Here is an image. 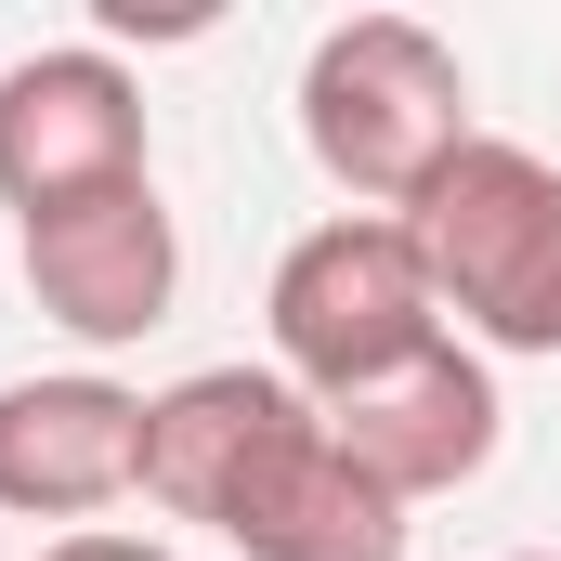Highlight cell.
<instances>
[{
    "instance_id": "6da1fadb",
    "label": "cell",
    "mask_w": 561,
    "mask_h": 561,
    "mask_svg": "<svg viewBox=\"0 0 561 561\" xmlns=\"http://www.w3.org/2000/svg\"><path fill=\"white\" fill-rule=\"evenodd\" d=\"M144 496L209 523L236 561H405L419 523L353 470L313 392L275 366H196L144 405Z\"/></svg>"
},
{
    "instance_id": "7a4b0ae2",
    "label": "cell",
    "mask_w": 561,
    "mask_h": 561,
    "mask_svg": "<svg viewBox=\"0 0 561 561\" xmlns=\"http://www.w3.org/2000/svg\"><path fill=\"white\" fill-rule=\"evenodd\" d=\"M300 144L340 196H366L379 222H405L431 170L470 144V66L431 39L419 13H353L313 39L300 66Z\"/></svg>"
},
{
    "instance_id": "3957f363",
    "label": "cell",
    "mask_w": 561,
    "mask_h": 561,
    "mask_svg": "<svg viewBox=\"0 0 561 561\" xmlns=\"http://www.w3.org/2000/svg\"><path fill=\"white\" fill-rule=\"evenodd\" d=\"M405 236H419L431 300L483 353H561V170L536 144L470 131L405 209Z\"/></svg>"
},
{
    "instance_id": "277c9868",
    "label": "cell",
    "mask_w": 561,
    "mask_h": 561,
    "mask_svg": "<svg viewBox=\"0 0 561 561\" xmlns=\"http://www.w3.org/2000/svg\"><path fill=\"white\" fill-rule=\"evenodd\" d=\"M262 313H275V379L313 392V405L379 392L392 366H419L431 340H444V300H431V275H419V236L379 222V209L313 222L275 262V300H262Z\"/></svg>"
},
{
    "instance_id": "5b68a950",
    "label": "cell",
    "mask_w": 561,
    "mask_h": 561,
    "mask_svg": "<svg viewBox=\"0 0 561 561\" xmlns=\"http://www.w3.org/2000/svg\"><path fill=\"white\" fill-rule=\"evenodd\" d=\"M131 183H157V157H144V79L105 39L0 66V209L13 222L92 209V196H131Z\"/></svg>"
},
{
    "instance_id": "8992f818",
    "label": "cell",
    "mask_w": 561,
    "mask_h": 561,
    "mask_svg": "<svg viewBox=\"0 0 561 561\" xmlns=\"http://www.w3.org/2000/svg\"><path fill=\"white\" fill-rule=\"evenodd\" d=\"M144 405H157V392L105 379V366L13 379V392H0V510L92 536V510L144 496Z\"/></svg>"
},
{
    "instance_id": "52a82bcc",
    "label": "cell",
    "mask_w": 561,
    "mask_h": 561,
    "mask_svg": "<svg viewBox=\"0 0 561 561\" xmlns=\"http://www.w3.org/2000/svg\"><path fill=\"white\" fill-rule=\"evenodd\" d=\"M327 431L353 444V470H366L392 510H431V496H457V483H483V470H496V431H510V405H496L483 353L444 327L419 366H392L379 392L327 405Z\"/></svg>"
},
{
    "instance_id": "ba28073f",
    "label": "cell",
    "mask_w": 561,
    "mask_h": 561,
    "mask_svg": "<svg viewBox=\"0 0 561 561\" xmlns=\"http://www.w3.org/2000/svg\"><path fill=\"white\" fill-rule=\"evenodd\" d=\"M13 262H26V300H39L66 340L118 353V340H144V327H170L183 236H170L157 183H131V196H92V209H53V222H26V236H13Z\"/></svg>"
},
{
    "instance_id": "9c48e42d",
    "label": "cell",
    "mask_w": 561,
    "mask_h": 561,
    "mask_svg": "<svg viewBox=\"0 0 561 561\" xmlns=\"http://www.w3.org/2000/svg\"><path fill=\"white\" fill-rule=\"evenodd\" d=\"M39 561H183V549H157V536H105V523H92V536H53Z\"/></svg>"
},
{
    "instance_id": "30bf717a",
    "label": "cell",
    "mask_w": 561,
    "mask_h": 561,
    "mask_svg": "<svg viewBox=\"0 0 561 561\" xmlns=\"http://www.w3.org/2000/svg\"><path fill=\"white\" fill-rule=\"evenodd\" d=\"M510 561H561V549H510Z\"/></svg>"
}]
</instances>
